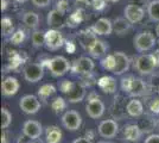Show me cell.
<instances>
[{
	"label": "cell",
	"instance_id": "1",
	"mask_svg": "<svg viewBox=\"0 0 159 143\" xmlns=\"http://www.w3.org/2000/svg\"><path fill=\"white\" fill-rule=\"evenodd\" d=\"M121 89L131 97H141L148 92L147 83L134 75H126L121 79Z\"/></svg>",
	"mask_w": 159,
	"mask_h": 143
},
{
	"label": "cell",
	"instance_id": "2",
	"mask_svg": "<svg viewBox=\"0 0 159 143\" xmlns=\"http://www.w3.org/2000/svg\"><path fill=\"white\" fill-rule=\"evenodd\" d=\"M159 66V51L154 54H141L134 60V69L140 75H150Z\"/></svg>",
	"mask_w": 159,
	"mask_h": 143
},
{
	"label": "cell",
	"instance_id": "3",
	"mask_svg": "<svg viewBox=\"0 0 159 143\" xmlns=\"http://www.w3.org/2000/svg\"><path fill=\"white\" fill-rule=\"evenodd\" d=\"M157 44L154 35L150 31H141L133 38V45L138 53H146L152 50Z\"/></svg>",
	"mask_w": 159,
	"mask_h": 143
},
{
	"label": "cell",
	"instance_id": "4",
	"mask_svg": "<svg viewBox=\"0 0 159 143\" xmlns=\"http://www.w3.org/2000/svg\"><path fill=\"white\" fill-rule=\"evenodd\" d=\"M47 67L53 78H61L71 69V64L64 56H55L47 61Z\"/></svg>",
	"mask_w": 159,
	"mask_h": 143
},
{
	"label": "cell",
	"instance_id": "5",
	"mask_svg": "<svg viewBox=\"0 0 159 143\" xmlns=\"http://www.w3.org/2000/svg\"><path fill=\"white\" fill-rule=\"evenodd\" d=\"M105 110H106V106H105L103 102L98 97V94H95L94 92L90 93V95L88 97V102L86 105L87 115L92 119H99L103 116Z\"/></svg>",
	"mask_w": 159,
	"mask_h": 143
},
{
	"label": "cell",
	"instance_id": "6",
	"mask_svg": "<svg viewBox=\"0 0 159 143\" xmlns=\"http://www.w3.org/2000/svg\"><path fill=\"white\" fill-rule=\"evenodd\" d=\"M20 110L26 115H34L40 110V99L33 94H26L19 100Z\"/></svg>",
	"mask_w": 159,
	"mask_h": 143
},
{
	"label": "cell",
	"instance_id": "7",
	"mask_svg": "<svg viewBox=\"0 0 159 143\" xmlns=\"http://www.w3.org/2000/svg\"><path fill=\"white\" fill-rule=\"evenodd\" d=\"M62 125L69 131H76L82 125V117L75 110H68L63 113L61 118Z\"/></svg>",
	"mask_w": 159,
	"mask_h": 143
},
{
	"label": "cell",
	"instance_id": "8",
	"mask_svg": "<svg viewBox=\"0 0 159 143\" xmlns=\"http://www.w3.org/2000/svg\"><path fill=\"white\" fill-rule=\"evenodd\" d=\"M25 80L29 82H38L44 76V66L42 63H27L23 69Z\"/></svg>",
	"mask_w": 159,
	"mask_h": 143
},
{
	"label": "cell",
	"instance_id": "9",
	"mask_svg": "<svg viewBox=\"0 0 159 143\" xmlns=\"http://www.w3.org/2000/svg\"><path fill=\"white\" fill-rule=\"evenodd\" d=\"M64 45V37L58 29H50L45 31V47L51 50H58Z\"/></svg>",
	"mask_w": 159,
	"mask_h": 143
},
{
	"label": "cell",
	"instance_id": "10",
	"mask_svg": "<svg viewBox=\"0 0 159 143\" xmlns=\"http://www.w3.org/2000/svg\"><path fill=\"white\" fill-rule=\"evenodd\" d=\"M95 68V63L90 57L87 56H81L76 59L71 64V72L74 74L79 75H86L92 73Z\"/></svg>",
	"mask_w": 159,
	"mask_h": 143
},
{
	"label": "cell",
	"instance_id": "11",
	"mask_svg": "<svg viewBox=\"0 0 159 143\" xmlns=\"http://www.w3.org/2000/svg\"><path fill=\"white\" fill-rule=\"evenodd\" d=\"M23 134L27 138L36 141L38 140L42 134H43V126L38 121L34 119H27L26 122L23 124Z\"/></svg>",
	"mask_w": 159,
	"mask_h": 143
},
{
	"label": "cell",
	"instance_id": "12",
	"mask_svg": "<svg viewBox=\"0 0 159 143\" xmlns=\"http://www.w3.org/2000/svg\"><path fill=\"white\" fill-rule=\"evenodd\" d=\"M98 131L103 138H114L119 131V125L114 119H105L99 124Z\"/></svg>",
	"mask_w": 159,
	"mask_h": 143
},
{
	"label": "cell",
	"instance_id": "13",
	"mask_svg": "<svg viewBox=\"0 0 159 143\" xmlns=\"http://www.w3.org/2000/svg\"><path fill=\"white\" fill-rule=\"evenodd\" d=\"M124 13H125V17L132 24H137V23H140L144 19L145 10L140 5H137V4H128L124 10Z\"/></svg>",
	"mask_w": 159,
	"mask_h": 143
},
{
	"label": "cell",
	"instance_id": "14",
	"mask_svg": "<svg viewBox=\"0 0 159 143\" xmlns=\"http://www.w3.org/2000/svg\"><path fill=\"white\" fill-rule=\"evenodd\" d=\"M115 56V68L113 70V74L122 75L124 73L128 72L129 66H131V60L125 53L122 51H115L113 53Z\"/></svg>",
	"mask_w": 159,
	"mask_h": 143
},
{
	"label": "cell",
	"instance_id": "15",
	"mask_svg": "<svg viewBox=\"0 0 159 143\" xmlns=\"http://www.w3.org/2000/svg\"><path fill=\"white\" fill-rule=\"evenodd\" d=\"M86 93L87 87L83 82H74L73 88L70 89L66 95L68 98V102H71V104H76V102H82L84 99Z\"/></svg>",
	"mask_w": 159,
	"mask_h": 143
},
{
	"label": "cell",
	"instance_id": "16",
	"mask_svg": "<svg viewBox=\"0 0 159 143\" xmlns=\"http://www.w3.org/2000/svg\"><path fill=\"white\" fill-rule=\"evenodd\" d=\"M124 138L128 141V142H132V143H137L139 142L140 140L143 138V130L140 128L139 125L137 124H128V125H125L124 126Z\"/></svg>",
	"mask_w": 159,
	"mask_h": 143
},
{
	"label": "cell",
	"instance_id": "17",
	"mask_svg": "<svg viewBox=\"0 0 159 143\" xmlns=\"http://www.w3.org/2000/svg\"><path fill=\"white\" fill-rule=\"evenodd\" d=\"M20 88L19 81L13 76H7L1 83V93L4 97H12L18 93Z\"/></svg>",
	"mask_w": 159,
	"mask_h": 143
},
{
	"label": "cell",
	"instance_id": "18",
	"mask_svg": "<svg viewBox=\"0 0 159 143\" xmlns=\"http://www.w3.org/2000/svg\"><path fill=\"white\" fill-rule=\"evenodd\" d=\"M92 30L100 36H109L113 32V21L108 18H100L93 24Z\"/></svg>",
	"mask_w": 159,
	"mask_h": 143
},
{
	"label": "cell",
	"instance_id": "19",
	"mask_svg": "<svg viewBox=\"0 0 159 143\" xmlns=\"http://www.w3.org/2000/svg\"><path fill=\"white\" fill-rule=\"evenodd\" d=\"M47 21L48 25L51 26L52 29H60L66 24V18L63 12H61L57 8H53L48 14Z\"/></svg>",
	"mask_w": 159,
	"mask_h": 143
},
{
	"label": "cell",
	"instance_id": "20",
	"mask_svg": "<svg viewBox=\"0 0 159 143\" xmlns=\"http://www.w3.org/2000/svg\"><path fill=\"white\" fill-rule=\"evenodd\" d=\"M77 40H79L80 45L83 48L84 50L88 51L89 48L93 45L94 42L96 41L98 38H96V34L94 32L93 30H92V27H90V29L82 30L81 32H79V35H77Z\"/></svg>",
	"mask_w": 159,
	"mask_h": 143
},
{
	"label": "cell",
	"instance_id": "21",
	"mask_svg": "<svg viewBox=\"0 0 159 143\" xmlns=\"http://www.w3.org/2000/svg\"><path fill=\"white\" fill-rule=\"evenodd\" d=\"M99 88L103 92V93H107V94H112V93H115L116 91V80L113 78V76H109V75H105V76H101L99 80L96 81Z\"/></svg>",
	"mask_w": 159,
	"mask_h": 143
},
{
	"label": "cell",
	"instance_id": "22",
	"mask_svg": "<svg viewBox=\"0 0 159 143\" xmlns=\"http://www.w3.org/2000/svg\"><path fill=\"white\" fill-rule=\"evenodd\" d=\"M131 27H132V23L126 17H118L113 21V31L119 36L128 34L131 31Z\"/></svg>",
	"mask_w": 159,
	"mask_h": 143
},
{
	"label": "cell",
	"instance_id": "23",
	"mask_svg": "<svg viewBox=\"0 0 159 143\" xmlns=\"http://www.w3.org/2000/svg\"><path fill=\"white\" fill-rule=\"evenodd\" d=\"M108 50V44L102 40H96L94 44L89 48L88 54L90 55L93 59H102L107 54Z\"/></svg>",
	"mask_w": 159,
	"mask_h": 143
},
{
	"label": "cell",
	"instance_id": "24",
	"mask_svg": "<svg viewBox=\"0 0 159 143\" xmlns=\"http://www.w3.org/2000/svg\"><path fill=\"white\" fill-rule=\"evenodd\" d=\"M126 111L131 117H140L144 113V105L140 100L134 98L126 105Z\"/></svg>",
	"mask_w": 159,
	"mask_h": 143
},
{
	"label": "cell",
	"instance_id": "25",
	"mask_svg": "<svg viewBox=\"0 0 159 143\" xmlns=\"http://www.w3.org/2000/svg\"><path fill=\"white\" fill-rule=\"evenodd\" d=\"M21 21L25 24V26L29 29H37L40 23V18L36 12L27 11L21 16Z\"/></svg>",
	"mask_w": 159,
	"mask_h": 143
},
{
	"label": "cell",
	"instance_id": "26",
	"mask_svg": "<svg viewBox=\"0 0 159 143\" xmlns=\"http://www.w3.org/2000/svg\"><path fill=\"white\" fill-rule=\"evenodd\" d=\"M62 136H63V134L58 126L50 125L47 128L45 138H47L48 143H60L62 141Z\"/></svg>",
	"mask_w": 159,
	"mask_h": 143
},
{
	"label": "cell",
	"instance_id": "27",
	"mask_svg": "<svg viewBox=\"0 0 159 143\" xmlns=\"http://www.w3.org/2000/svg\"><path fill=\"white\" fill-rule=\"evenodd\" d=\"M56 91L57 89H56V87L53 86L52 83H45V85L40 86L39 88H38L37 94H38V98H39L42 102H47L50 97L55 95Z\"/></svg>",
	"mask_w": 159,
	"mask_h": 143
},
{
	"label": "cell",
	"instance_id": "28",
	"mask_svg": "<svg viewBox=\"0 0 159 143\" xmlns=\"http://www.w3.org/2000/svg\"><path fill=\"white\" fill-rule=\"evenodd\" d=\"M147 14L152 21L159 23V0H153L147 5Z\"/></svg>",
	"mask_w": 159,
	"mask_h": 143
},
{
	"label": "cell",
	"instance_id": "29",
	"mask_svg": "<svg viewBox=\"0 0 159 143\" xmlns=\"http://www.w3.org/2000/svg\"><path fill=\"white\" fill-rule=\"evenodd\" d=\"M1 29H2V36L4 37L12 36V34L14 32V25L10 17H4L1 19Z\"/></svg>",
	"mask_w": 159,
	"mask_h": 143
},
{
	"label": "cell",
	"instance_id": "30",
	"mask_svg": "<svg viewBox=\"0 0 159 143\" xmlns=\"http://www.w3.org/2000/svg\"><path fill=\"white\" fill-rule=\"evenodd\" d=\"M31 42L34 48H42L43 45H45V31L36 30L31 35Z\"/></svg>",
	"mask_w": 159,
	"mask_h": 143
},
{
	"label": "cell",
	"instance_id": "31",
	"mask_svg": "<svg viewBox=\"0 0 159 143\" xmlns=\"http://www.w3.org/2000/svg\"><path fill=\"white\" fill-rule=\"evenodd\" d=\"M100 63H101V67L103 69H106L108 72H112L113 73V70L115 68V56H114V54L107 55L103 59H101Z\"/></svg>",
	"mask_w": 159,
	"mask_h": 143
},
{
	"label": "cell",
	"instance_id": "32",
	"mask_svg": "<svg viewBox=\"0 0 159 143\" xmlns=\"http://www.w3.org/2000/svg\"><path fill=\"white\" fill-rule=\"evenodd\" d=\"M51 109L55 113H61V112H63L64 110L66 109V102L64 98H62V97H57V98H55L52 102H51Z\"/></svg>",
	"mask_w": 159,
	"mask_h": 143
},
{
	"label": "cell",
	"instance_id": "33",
	"mask_svg": "<svg viewBox=\"0 0 159 143\" xmlns=\"http://www.w3.org/2000/svg\"><path fill=\"white\" fill-rule=\"evenodd\" d=\"M25 38H26L25 31L21 30V29H18L12 34V36H10V43L13 44V45H19L25 41Z\"/></svg>",
	"mask_w": 159,
	"mask_h": 143
},
{
	"label": "cell",
	"instance_id": "34",
	"mask_svg": "<svg viewBox=\"0 0 159 143\" xmlns=\"http://www.w3.org/2000/svg\"><path fill=\"white\" fill-rule=\"evenodd\" d=\"M12 122V115L6 107H1V129H7Z\"/></svg>",
	"mask_w": 159,
	"mask_h": 143
},
{
	"label": "cell",
	"instance_id": "35",
	"mask_svg": "<svg viewBox=\"0 0 159 143\" xmlns=\"http://www.w3.org/2000/svg\"><path fill=\"white\" fill-rule=\"evenodd\" d=\"M82 21H83V17H82L81 12H74V13L70 14L69 18L66 19V25L70 27H75V26H77Z\"/></svg>",
	"mask_w": 159,
	"mask_h": 143
},
{
	"label": "cell",
	"instance_id": "36",
	"mask_svg": "<svg viewBox=\"0 0 159 143\" xmlns=\"http://www.w3.org/2000/svg\"><path fill=\"white\" fill-rule=\"evenodd\" d=\"M60 91L62 92V93H64V94H66L70 89L73 88L74 86V82L70 81V80H66V79H64V80H62V81H60Z\"/></svg>",
	"mask_w": 159,
	"mask_h": 143
},
{
	"label": "cell",
	"instance_id": "37",
	"mask_svg": "<svg viewBox=\"0 0 159 143\" xmlns=\"http://www.w3.org/2000/svg\"><path fill=\"white\" fill-rule=\"evenodd\" d=\"M150 111L152 112L153 115H159V97L153 98L151 102H150Z\"/></svg>",
	"mask_w": 159,
	"mask_h": 143
},
{
	"label": "cell",
	"instance_id": "38",
	"mask_svg": "<svg viewBox=\"0 0 159 143\" xmlns=\"http://www.w3.org/2000/svg\"><path fill=\"white\" fill-rule=\"evenodd\" d=\"M107 0H93L92 1V6L96 11H102L106 7Z\"/></svg>",
	"mask_w": 159,
	"mask_h": 143
},
{
	"label": "cell",
	"instance_id": "39",
	"mask_svg": "<svg viewBox=\"0 0 159 143\" xmlns=\"http://www.w3.org/2000/svg\"><path fill=\"white\" fill-rule=\"evenodd\" d=\"M32 4L36 7H39V8H44V7H48L50 5L51 0H31Z\"/></svg>",
	"mask_w": 159,
	"mask_h": 143
},
{
	"label": "cell",
	"instance_id": "40",
	"mask_svg": "<svg viewBox=\"0 0 159 143\" xmlns=\"http://www.w3.org/2000/svg\"><path fill=\"white\" fill-rule=\"evenodd\" d=\"M144 143H159V135L158 134H152V135L147 136Z\"/></svg>",
	"mask_w": 159,
	"mask_h": 143
},
{
	"label": "cell",
	"instance_id": "41",
	"mask_svg": "<svg viewBox=\"0 0 159 143\" xmlns=\"http://www.w3.org/2000/svg\"><path fill=\"white\" fill-rule=\"evenodd\" d=\"M73 143H92V141H90V138H88V137H79V138H76Z\"/></svg>",
	"mask_w": 159,
	"mask_h": 143
},
{
	"label": "cell",
	"instance_id": "42",
	"mask_svg": "<svg viewBox=\"0 0 159 143\" xmlns=\"http://www.w3.org/2000/svg\"><path fill=\"white\" fill-rule=\"evenodd\" d=\"M8 5V1L7 0H1V11H5Z\"/></svg>",
	"mask_w": 159,
	"mask_h": 143
},
{
	"label": "cell",
	"instance_id": "43",
	"mask_svg": "<svg viewBox=\"0 0 159 143\" xmlns=\"http://www.w3.org/2000/svg\"><path fill=\"white\" fill-rule=\"evenodd\" d=\"M7 142V138H6V134L2 131L1 132V143H6Z\"/></svg>",
	"mask_w": 159,
	"mask_h": 143
},
{
	"label": "cell",
	"instance_id": "44",
	"mask_svg": "<svg viewBox=\"0 0 159 143\" xmlns=\"http://www.w3.org/2000/svg\"><path fill=\"white\" fill-rule=\"evenodd\" d=\"M27 0H14V2H17V4H24V2H26Z\"/></svg>",
	"mask_w": 159,
	"mask_h": 143
},
{
	"label": "cell",
	"instance_id": "45",
	"mask_svg": "<svg viewBox=\"0 0 159 143\" xmlns=\"http://www.w3.org/2000/svg\"><path fill=\"white\" fill-rule=\"evenodd\" d=\"M156 35H157V37H159V24H157V26H156Z\"/></svg>",
	"mask_w": 159,
	"mask_h": 143
},
{
	"label": "cell",
	"instance_id": "46",
	"mask_svg": "<svg viewBox=\"0 0 159 143\" xmlns=\"http://www.w3.org/2000/svg\"><path fill=\"white\" fill-rule=\"evenodd\" d=\"M119 0H107V2H118Z\"/></svg>",
	"mask_w": 159,
	"mask_h": 143
},
{
	"label": "cell",
	"instance_id": "47",
	"mask_svg": "<svg viewBox=\"0 0 159 143\" xmlns=\"http://www.w3.org/2000/svg\"><path fill=\"white\" fill-rule=\"evenodd\" d=\"M99 143H112V142H108V141H102V142H99Z\"/></svg>",
	"mask_w": 159,
	"mask_h": 143
},
{
	"label": "cell",
	"instance_id": "48",
	"mask_svg": "<svg viewBox=\"0 0 159 143\" xmlns=\"http://www.w3.org/2000/svg\"><path fill=\"white\" fill-rule=\"evenodd\" d=\"M157 128H158V130H159V121L157 122Z\"/></svg>",
	"mask_w": 159,
	"mask_h": 143
},
{
	"label": "cell",
	"instance_id": "49",
	"mask_svg": "<svg viewBox=\"0 0 159 143\" xmlns=\"http://www.w3.org/2000/svg\"><path fill=\"white\" fill-rule=\"evenodd\" d=\"M29 143H34V142H29Z\"/></svg>",
	"mask_w": 159,
	"mask_h": 143
},
{
	"label": "cell",
	"instance_id": "50",
	"mask_svg": "<svg viewBox=\"0 0 159 143\" xmlns=\"http://www.w3.org/2000/svg\"><path fill=\"white\" fill-rule=\"evenodd\" d=\"M131 143H132V142H131Z\"/></svg>",
	"mask_w": 159,
	"mask_h": 143
},
{
	"label": "cell",
	"instance_id": "51",
	"mask_svg": "<svg viewBox=\"0 0 159 143\" xmlns=\"http://www.w3.org/2000/svg\"><path fill=\"white\" fill-rule=\"evenodd\" d=\"M47 143H48V142H47Z\"/></svg>",
	"mask_w": 159,
	"mask_h": 143
}]
</instances>
